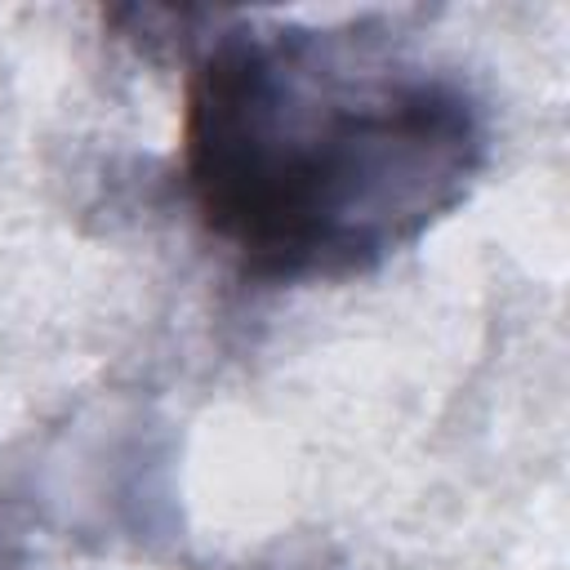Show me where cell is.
<instances>
[{
  "label": "cell",
  "mask_w": 570,
  "mask_h": 570,
  "mask_svg": "<svg viewBox=\"0 0 570 570\" xmlns=\"http://www.w3.org/2000/svg\"><path fill=\"white\" fill-rule=\"evenodd\" d=\"M485 160L472 85L374 22H227L187 71L183 191L267 285L374 272L450 218Z\"/></svg>",
  "instance_id": "cell-1"
}]
</instances>
